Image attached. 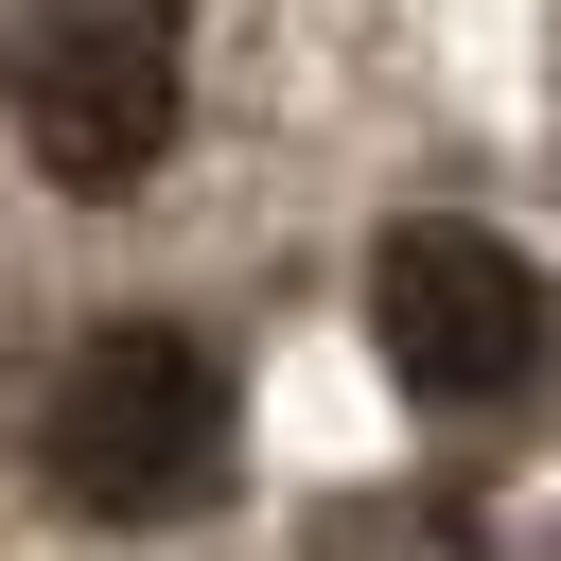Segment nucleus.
Masks as SVG:
<instances>
[{
  "mask_svg": "<svg viewBox=\"0 0 561 561\" xmlns=\"http://www.w3.org/2000/svg\"><path fill=\"white\" fill-rule=\"evenodd\" d=\"M35 456H53V491H70L88 526H175V508L228 473V368H210V333L105 316V333L53 368Z\"/></svg>",
  "mask_w": 561,
  "mask_h": 561,
  "instance_id": "f257e3e1",
  "label": "nucleus"
},
{
  "mask_svg": "<svg viewBox=\"0 0 561 561\" xmlns=\"http://www.w3.org/2000/svg\"><path fill=\"white\" fill-rule=\"evenodd\" d=\"M0 105H18V140H35L53 193H140L175 158L193 35H175V0H35L18 53H0Z\"/></svg>",
  "mask_w": 561,
  "mask_h": 561,
  "instance_id": "f03ea898",
  "label": "nucleus"
},
{
  "mask_svg": "<svg viewBox=\"0 0 561 561\" xmlns=\"http://www.w3.org/2000/svg\"><path fill=\"white\" fill-rule=\"evenodd\" d=\"M368 333H386V368H403L421 403H526L543 351H561L543 280H526L491 228H386V263H368Z\"/></svg>",
  "mask_w": 561,
  "mask_h": 561,
  "instance_id": "7ed1b4c3",
  "label": "nucleus"
},
{
  "mask_svg": "<svg viewBox=\"0 0 561 561\" xmlns=\"http://www.w3.org/2000/svg\"><path fill=\"white\" fill-rule=\"evenodd\" d=\"M316 561H473V526L421 491H351V508H316Z\"/></svg>",
  "mask_w": 561,
  "mask_h": 561,
  "instance_id": "20e7f679",
  "label": "nucleus"
}]
</instances>
